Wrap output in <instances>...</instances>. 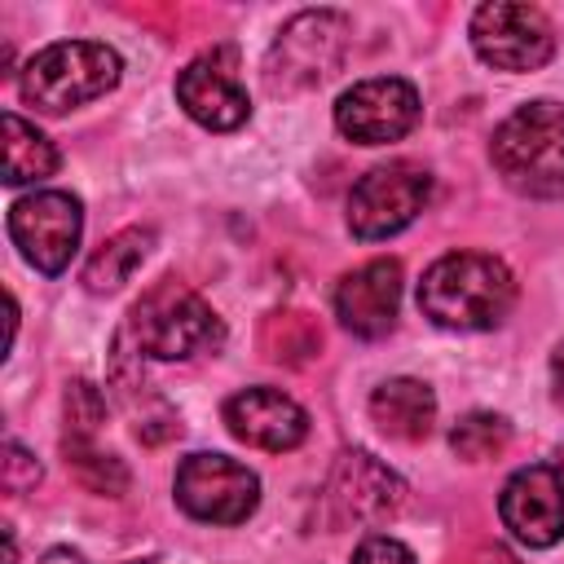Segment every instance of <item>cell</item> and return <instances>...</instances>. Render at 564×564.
<instances>
[{"label": "cell", "mask_w": 564, "mask_h": 564, "mask_svg": "<svg viewBox=\"0 0 564 564\" xmlns=\"http://www.w3.org/2000/svg\"><path fill=\"white\" fill-rule=\"evenodd\" d=\"M516 304L511 269L485 251H449L419 282V308L449 330H494Z\"/></svg>", "instance_id": "6da1fadb"}, {"label": "cell", "mask_w": 564, "mask_h": 564, "mask_svg": "<svg viewBox=\"0 0 564 564\" xmlns=\"http://www.w3.org/2000/svg\"><path fill=\"white\" fill-rule=\"evenodd\" d=\"M498 176L529 198H564V106L529 101L511 110L489 141Z\"/></svg>", "instance_id": "7a4b0ae2"}, {"label": "cell", "mask_w": 564, "mask_h": 564, "mask_svg": "<svg viewBox=\"0 0 564 564\" xmlns=\"http://www.w3.org/2000/svg\"><path fill=\"white\" fill-rule=\"evenodd\" d=\"M123 339H132L137 357H154V361H185L194 352L220 348L225 326L212 313V304L203 295H194L181 282H159L150 286L137 304L132 317L123 326Z\"/></svg>", "instance_id": "3957f363"}, {"label": "cell", "mask_w": 564, "mask_h": 564, "mask_svg": "<svg viewBox=\"0 0 564 564\" xmlns=\"http://www.w3.org/2000/svg\"><path fill=\"white\" fill-rule=\"evenodd\" d=\"M119 70H123V62L110 44L57 40L26 62L18 88H22V101L35 106L40 115H66L75 106L106 97L119 84Z\"/></svg>", "instance_id": "277c9868"}, {"label": "cell", "mask_w": 564, "mask_h": 564, "mask_svg": "<svg viewBox=\"0 0 564 564\" xmlns=\"http://www.w3.org/2000/svg\"><path fill=\"white\" fill-rule=\"evenodd\" d=\"M348 35H352V26L335 9L295 13L269 48V62H264L269 88L273 93H300V88L322 84L326 75L339 70V62L348 53Z\"/></svg>", "instance_id": "5b68a950"}, {"label": "cell", "mask_w": 564, "mask_h": 564, "mask_svg": "<svg viewBox=\"0 0 564 564\" xmlns=\"http://www.w3.org/2000/svg\"><path fill=\"white\" fill-rule=\"evenodd\" d=\"M432 198V176L419 163H383L370 167L348 194V229L361 242H379L401 234Z\"/></svg>", "instance_id": "8992f818"}, {"label": "cell", "mask_w": 564, "mask_h": 564, "mask_svg": "<svg viewBox=\"0 0 564 564\" xmlns=\"http://www.w3.org/2000/svg\"><path fill=\"white\" fill-rule=\"evenodd\" d=\"M467 35L476 57L494 70H538L555 53V31L546 13L533 4H507V0L480 4L471 13Z\"/></svg>", "instance_id": "52a82bcc"}, {"label": "cell", "mask_w": 564, "mask_h": 564, "mask_svg": "<svg viewBox=\"0 0 564 564\" xmlns=\"http://www.w3.org/2000/svg\"><path fill=\"white\" fill-rule=\"evenodd\" d=\"M176 502L203 524H242L260 502V480L251 467L225 454H189L176 467Z\"/></svg>", "instance_id": "ba28073f"}, {"label": "cell", "mask_w": 564, "mask_h": 564, "mask_svg": "<svg viewBox=\"0 0 564 564\" xmlns=\"http://www.w3.org/2000/svg\"><path fill=\"white\" fill-rule=\"evenodd\" d=\"M79 234H84V212H79L75 194L40 189V194H26L9 207V238L18 242L22 260L48 278L70 264Z\"/></svg>", "instance_id": "9c48e42d"}, {"label": "cell", "mask_w": 564, "mask_h": 564, "mask_svg": "<svg viewBox=\"0 0 564 564\" xmlns=\"http://www.w3.org/2000/svg\"><path fill=\"white\" fill-rule=\"evenodd\" d=\"M423 106H419V88L401 75H379V79H361L352 84L339 101H335V128L357 141V145H388L401 141L414 123H419Z\"/></svg>", "instance_id": "30bf717a"}, {"label": "cell", "mask_w": 564, "mask_h": 564, "mask_svg": "<svg viewBox=\"0 0 564 564\" xmlns=\"http://www.w3.org/2000/svg\"><path fill=\"white\" fill-rule=\"evenodd\" d=\"M498 516L516 542L533 551L555 546L564 538V471L551 463L520 467L498 494Z\"/></svg>", "instance_id": "8fae6325"}, {"label": "cell", "mask_w": 564, "mask_h": 564, "mask_svg": "<svg viewBox=\"0 0 564 564\" xmlns=\"http://www.w3.org/2000/svg\"><path fill=\"white\" fill-rule=\"evenodd\" d=\"M326 498L339 511V520L379 529L405 507V480L397 471H388L379 458L352 449V454H339V463L326 480Z\"/></svg>", "instance_id": "7c38bea8"}, {"label": "cell", "mask_w": 564, "mask_h": 564, "mask_svg": "<svg viewBox=\"0 0 564 564\" xmlns=\"http://www.w3.org/2000/svg\"><path fill=\"white\" fill-rule=\"evenodd\" d=\"M176 101L181 110L203 123L207 132H234L247 123L251 101L247 88L234 75V57L229 53H203L194 57L181 75H176Z\"/></svg>", "instance_id": "4fadbf2b"}, {"label": "cell", "mask_w": 564, "mask_h": 564, "mask_svg": "<svg viewBox=\"0 0 564 564\" xmlns=\"http://www.w3.org/2000/svg\"><path fill=\"white\" fill-rule=\"evenodd\" d=\"M401 304V264L379 256L366 260L361 269L344 273L335 286V313L357 339H383L397 322Z\"/></svg>", "instance_id": "5bb4252c"}, {"label": "cell", "mask_w": 564, "mask_h": 564, "mask_svg": "<svg viewBox=\"0 0 564 564\" xmlns=\"http://www.w3.org/2000/svg\"><path fill=\"white\" fill-rule=\"evenodd\" d=\"M225 427L242 445L282 454L308 436V414L278 388H242L225 401Z\"/></svg>", "instance_id": "9a60e30c"}, {"label": "cell", "mask_w": 564, "mask_h": 564, "mask_svg": "<svg viewBox=\"0 0 564 564\" xmlns=\"http://www.w3.org/2000/svg\"><path fill=\"white\" fill-rule=\"evenodd\" d=\"M370 419L392 441H423L436 419V397L423 379H388L370 392Z\"/></svg>", "instance_id": "2e32d148"}, {"label": "cell", "mask_w": 564, "mask_h": 564, "mask_svg": "<svg viewBox=\"0 0 564 564\" xmlns=\"http://www.w3.org/2000/svg\"><path fill=\"white\" fill-rule=\"evenodd\" d=\"M57 172V145L18 110H4V185H35Z\"/></svg>", "instance_id": "e0dca14e"}, {"label": "cell", "mask_w": 564, "mask_h": 564, "mask_svg": "<svg viewBox=\"0 0 564 564\" xmlns=\"http://www.w3.org/2000/svg\"><path fill=\"white\" fill-rule=\"evenodd\" d=\"M150 242H154L150 229H119L115 238H106V242L88 256V264H84V286L97 291V295H101V291H119V286L137 273V264L145 260Z\"/></svg>", "instance_id": "ac0fdd59"}, {"label": "cell", "mask_w": 564, "mask_h": 564, "mask_svg": "<svg viewBox=\"0 0 564 564\" xmlns=\"http://www.w3.org/2000/svg\"><path fill=\"white\" fill-rule=\"evenodd\" d=\"M507 436H511L507 419H498V414H489V410H471V414H463V419L449 427V445H454V454L467 458V463H485V458L502 454V449H507Z\"/></svg>", "instance_id": "d6986e66"}, {"label": "cell", "mask_w": 564, "mask_h": 564, "mask_svg": "<svg viewBox=\"0 0 564 564\" xmlns=\"http://www.w3.org/2000/svg\"><path fill=\"white\" fill-rule=\"evenodd\" d=\"M66 467L75 471V480L93 494H128V467L115 458V454H97L93 445H70L66 441Z\"/></svg>", "instance_id": "ffe728a7"}, {"label": "cell", "mask_w": 564, "mask_h": 564, "mask_svg": "<svg viewBox=\"0 0 564 564\" xmlns=\"http://www.w3.org/2000/svg\"><path fill=\"white\" fill-rule=\"evenodd\" d=\"M106 419V401L88 379L66 383V441L70 445H93V432Z\"/></svg>", "instance_id": "44dd1931"}, {"label": "cell", "mask_w": 564, "mask_h": 564, "mask_svg": "<svg viewBox=\"0 0 564 564\" xmlns=\"http://www.w3.org/2000/svg\"><path fill=\"white\" fill-rule=\"evenodd\" d=\"M0 480L9 494H26L40 485V463L18 445V441H4V463H0Z\"/></svg>", "instance_id": "7402d4cb"}, {"label": "cell", "mask_w": 564, "mask_h": 564, "mask_svg": "<svg viewBox=\"0 0 564 564\" xmlns=\"http://www.w3.org/2000/svg\"><path fill=\"white\" fill-rule=\"evenodd\" d=\"M352 564H414V551L401 546V542L388 538V533H370V538H361V546L352 551Z\"/></svg>", "instance_id": "603a6c76"}, {"label": "cell", "mask_w": 564, "mask_h": 564, "mask_svg": "<svg viewBox=\"0 0 564 564\" xmlns=\"http://www.w3.org/2000/svg\"><path fill=\"white\" fill-rule=\"evenodd\" d=\"M551 397L555 405H564V344L551 352Z\"/></svg>", "instance_id": "cb8c5ba5"}, {"label": "cell", "mask_w": 564, "mask_h": 564, "mask_svg": "<svg viewBox=\"0 0 564 564\" xmlns=\"http://www.w3.org/2000/svg\"><path fill=\"white\" fill-rule=\"evenodd\" d=\"M40 564H88L84 555H75V551H66V546H57V551H48Z\"/></svg>", "instance_id": "d4e9b609"}, {"label": "cell", "mask_w": 564, "mask_h": 564, "mask_svg": "<svg viewBox=\"0 0 564 564\" xmlns=\"http://www.w3.org/2000/svg\"><path fill=\"white\" fill-rule=\"evenodd\" d=\"M128 564H159V560H128Z\"/></svg>", "instance_id": "484cf974"}]
</instances>
